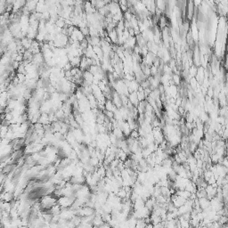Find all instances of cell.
Returning <instances> with one entry per match:
<instances>
[{"instance_id":"obj_1","label":"cell","mask_w":228,"mask_h":228,"mask_svg":"<svg viewBox=\"0 0 228 228\" xmlns=\"http://www.w3.org/2000/svg\"><path fill=\"white\" fill-rule=\"evenodd\" d=\"M57 202H58V200L55 197H54L53 195H45L41 199L40 203L42 205L43 210H50L54 206H55L57 204Z\"/></svg>"},{"instance_id":"obj_2","label":"cell","mask_w":228,"mask_h":228,"mask_svg":"<svg viewBox=\"0 0 228 228\" xmlns=\"http://www.w3.org/2000/svg\"><path fill=\"white\" fill-rule=\"evenodd\" d=\"M198 200H199V204H200V207H201L202 210H205L210 208V200H209L207 197L201 198V199H198Z\"/></svg>"},{"instance_id":"obj_3","label":"cell","mask_w":228,"mask_h":228,"mask_svg":"<svg viewBox=\"0 0 228 228\" xmlns=\"http://www.w3.org/2000/svg\"><path fill=\"white\" fill-rule=\"evenodd\" d=\"M176 194H177V196H179V197H181V198L186 200V201H188V200L191 198V196H192V193H189L188 191H186V190H177V191L176 192Z\"/></svg>"},{"instance_id":"obj_4","label":"cell","mask_w":228,"mask_h":228,"mask_svg":"<svg viewBox=\"0 0 228 228\" xmlns=\"http://www.w3.org/2000/svg\"><path fill=\"white\" fill-rule=\"evenodd\" d=\"M105 222L104 221L103 218L101 215H96L95 216V218L93 220V226L94 227H100L101 226H103Z\"/></svg>"},{"instance_id":"obj_5","label":"cell","mask_w":228,"mask_h":228,"mask_svg":"<svg viewBox=\"0 0 228 228\" xmlns=\"http://www.w3.org/2000/svg\"><path fill=\"white\" fill-rule=\"evenodd\" d=\"M62 210H63V209H62L58 204H56L55 206H54V207L50 210V212H51V214H52L53 216H58V215L61 214Z\"/></svg>"},{"instance_id":"obj_6","label":"cell","mask_w":228,"mask_h":228,"mask_svg":"<svg viewBox=\"0 0 228 228\" xmlns=\"http://www.w3.org/2000/svg\"><path fill=\"white\" fill-rule=\"evenodd\" d=\"M116 195H117L120 200H125V199H127V192L125 191L124 187H123V188H120V189L118 190V192L117 193Z\"/></svg>"},{"instance_id":"obj_7","label":"cell","mask_w":228,"mask_h":228,"mask_svg":"<svg viewBox=\"0 0 228 228\" xmlns=\"http://www.w3.org/2000/svg\"><path fill=\"white\" fill-rule=\"evenodd\" d=\"M146 227H147V223L144 219H138L137 220L135 228H146Z\"/></svg>"},{"instance_id":"obj_8","label":"cell","mask_w":228,"mask_h":228,"mask_svg":"<svg viewBox=\"0 0 228 228\" xmlns=\"http://www.w3.org/2000/svg\"><path fill=\"white\" fill-rule=\"evenodd\" d=\"M21 228H28V227H21Z\"/></svg>"}]
</instances>
